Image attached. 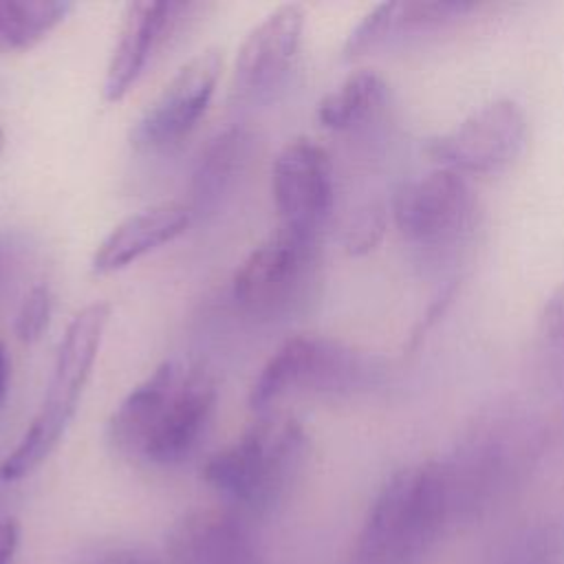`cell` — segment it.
<instances>
[{
    "instance_id": "6da1fadb",
    "label": "cell",
    "mask_w": 564,
    "mask_h": 564,
    "mask_svg": "<svg viewBox=\"0 0 564 564\" xmlns=\"http://www.w3.org/2000/svg\"><path fill=\"white\" fill-rule=\"evenodd\" d=\"M216 397L209 370L165 359L115 405L106 421V441L126 458L159 467L176 465L200 443Z\"/></svg>"
},
{
    "instance_id": "7a4b0ae2",
    "label": "cell",
    "mask_w": 564,
    "mask_h": 564,
    "mask_svg": "<svg viewBox=\"0 0 564 564\" xmlns=\"http://www.w3.org/2000/svg\"><path fill=\"white\" fill-rule=\"evenodd\" d=\"M544 447L546 427L527 405L496 403L478 412L438 460L454 524L480 518L513 494L535 469Z\"/></svg>"
},
{
    "instance_id": "3957f363",
    "label": "cell",
    "mask_w": 564,
    "mask_h": 564,
    "mask_svg": "<svg viewBox=\"0 0 564 564\" xmlns=\"http://www.w3.org/2000/svg\"><path fill=\"white\" fill-rule=\"evenodd\" d=\"M454 524L438 460L403 467L379 489L357 540V564H416Z\"/></svg>"
},
{
    "instance_id": "277c9868",
    "label": "cell",
    "mask_w": 564,
    "mask_h": 564,
    "mask_svg": "<svg viewBox=\"0 0 564 564\" xmlns=\"http://www.w3.org/2000/svg\"><path fill=\"white\" fill-rule=\"evenodd\" d=\"M108 322L110 304L106 302L84 306L68 322L40 408L15 447L0 460L2 482H18L33 474L64 438L90 379Z\"/></svg>"
},
{
    "instance_id": "5b68a950",
    "label": "cell",
    "mask_w": 564,
    "mask_h": 564,
    "mask_svg": "<svg viewBox=\"0 0 564 564\" xmlns=\"http://www.w3.org/2000/svg\"><path fill=\"white\" fill-rule=\"evenodd\" d=\"M306 445V432L295 416L260 412L231 445L205 460L203 480L240 509L264 513L289 491Z\"/></svg>"
},
{
    "instance_id": "8992f818",
    "label": "cell",
    "mask_w": 564,
    "mask_h": 564,
    "mask_svg": "<svg viewBox=\"0 0 564 564\" xmlns=\"http://www.w3.org/2000/svg\"><path fill=\"white\" fill-rule=\"evenodd\" d=\"M386 364L375 352L324 335H293L264 361L249 388V408L269 412L286 394L352 397L375 390Z\"/></svg>"
},
{
    "instance_id": "52a82bcc",
    "label": "cell",
    "mask_w": 564,
    "mask_h": 564,
    "mask_svg": "<svg viewBox=\"0 0 564 564\" xmlns=\"http://www.w3.org/2000/svg\"><path fill=\"white\" fill-rule=\"evenodd\" d=\"M317 260V238L278 227L249 251L231 278L236 304L258 317L286 313L306 293Z\"/></svg>"
},
{
    "instance_id": "ba28073f",
    "label": "cell",
    "mask_w": 564,
    "mask_h": 564,
    "mask_svg": "<svg viewBox=\"0 0 564 564\" xmlns=\"http://www.w3.org/2000/svg\"><path fill=\"white\" fill-rule=\"evenodd\" d=\"M476 194L465 176L449 167L403 183L392 200L394 225L405 240L427 249L452 247L476 223Z\"/></svg>"
},
{
    "instance_id": "9c48e42d",
    "label": "cell",
    "mask_w": 564,
    "mask_h": 564,
    "mask_svg": "<svg viewBox=\"0 0 564 564\" xmlns=\"http://www.w3.org/2000/svg\"><path fill=\"white\" fill-rule=\"evenodd\" d=\"M220 70L218 48H205L189 57L134 121L130 145L139 152H163L178 145L207 112Z\"/></svg>"
},
{
    "instance_id": "30bf717a",
    "label": "cell",
    "mask_w": 564,
    "mask_h": 564,
    "mask_svg": "<svg viewBox=\"0 0 564 564\" xmlns=\"http://www.w3.org/2000/svg\"><path fill=\"white\" fill-rule=\"evenodd\" d=\"M271 194L278 227L317 238L335 200L328 152L308 137L289 139L271 165Z\"/></svg>"
},
{
    "instance_id": "8fae6325",
    "label": "cell",
    "mask_w": 564,
    "mask_h": 564,
    "mask_svg": "<svg viewBox=\"0 0 564 564\" xmlns=\"http://www.w3.org/2000/svg\"><path fill=\"white\" fill-rule=\"evenodd\" d=\"M527 141V119L511 99H496L456 128L430 141V154L456 172H498L513 163Z\"/></svg>"
},
{
    "instance_id": "7c38bea8",
    "label": "cell",
    "mask_w": 564,
    "mask_h": 564,
    "mask_svg": "<svg viewBox=\"0 0 564 564\" xmlns=\"http://www.w3.org/2000/svg\"><path fill=\"white\" fill-rule=\"evenodd\" d=\"M304 24V9L289 2L269 11L247 33L231 77V90L240 101L267 99L284 84L300 53Z\"/></svg>"
},
{
    "instance_id": "4fadbf2b",
    "label": "cell",
    "mask_w": 564,
    "mask_h": 564,
    "mask_svg": "<svg viewBox=\"0 0 564 564\" xmlns=\"http://www.w3.org/2000/svg\"><path fill=\"white\" fill-rule=\"evenodd\" d=\"M189 9V2L145 0L126 4L101 86V95L108 104L121 101L132 90L152 55L170 40Z\"/></svg>"
},
{
    "instance_id": "5bb4252c",
    "label": "cell",
    "mask_w": 564,
    "mask_h": 564,
    "mask_svg": "<svg viewBox=\"0 0 564 564\" xmlns=\"http://www.w3.org/2000/svg\"><path fill=\"white\" fill-rule=\"evenodd\" d=\"M170 564H264L247 527L229 511L196 509L167 533Z\"/></svg>"
},
{
    "instance_id": "9a60e30c",
    "label": "cell",
    "mask_w": 564,
    "mask_h": 564,
    "mask_svg": "<svg viewBox=\"0 0 564 564\" xmlns=\"http://www.w3.org/2000/svg\"><path fill=\"white\" fill-rule=\"evenodd\" d=\"M476 9L469 0H392L372 7L346 35V59L390 46L416 33H427L456 22Z\"/></svg>"
},
{
    "instance_id": "2e32d148",
    "label": "cell",
    "mask_w": 564,
    "mask_h": 564,
    "mask_svg": "<svg viewBox=\"0 0 564 564\" xmlns=\"http://www.w3.org/2000/svg\"><path fill=\"white\" fill-rule=\"evenodd\" d=\"M192 218L189 205L178 200H163L126 216L95 247L90 258L93 273L106 275L134 264L139 258L178 238Z\"/></svg>"
},
{
    "instance_id": "e0dca14e",
    "label": "cell",
    "mask_w": 564,
    "mask_h": 564,
    "mask_svg": "<svg viewBox=\"0 0 564 564\" xmlns=\"http://www.w3.org/2000/svg\"><path fill=\"white\" fill-rule=\"evenodd\" d=\"M253 154V137L242 126L218 130L200 150L189 181V209L194 216L216 212L236 189Z\"/></svg>"
},
{
    "instance_id": "ac0fdd59",
    "label": "cell",
    "mask_w": 564,
    "mask_h": 564,
    "mask_svg": "<svg viewBox=\"0 0 564 564\" xmlns=\"http://www.w3.org/2000/svg\"><path fill=\"white\" fill-rule=\"evenodd\" d=\"M388 99L383 77L370 68L350 73L317 104V121L335 132L355 130L375 119Z\"/></svg>"
},
{
    "instance_id": "d6986e66",
    "label": "cell",
    "mask_w": 564,
    "mask_h": 564,
    "mask_svg": "<svg viewBox=\"0 0 564 564\" xmlns=\"http://www.w3.org/2000/svg\"><path fill=\"white\" fill-rule=\"evenodd\" d=\"M73 9L68 0H0V53L33 48Z\"/></svg>"
},
{
    "instance_id": "ffe728a7",
    "label": "cell",
    "mask_w": 564,
    "mask_h": 564,
    "mask_svg": "<svg viewBox=\"0 0 564 564\" xmlns=\"http://www.w3.org/2000/svg\"><path fill=\"white\" fill-rule=\"evenodd\" d=\"M51 315H53V291L46 282H37L24 293L18 306L15 322H13L18 339L24 344L37 341L46 333L51 324Z\"/></svg>"
},
{
    "instance_id": "44dd1931",
    "label": "cell",
    "mask_w": 564,
    "mask_h": 564,
    "mask_svg": "<svg viewBox=\"0 0 564 564\" xmlns=\"http://www.w3.org/2000/svg\"><path fill=\"white\" fill-rule=\"evenodd\" d=\"M386 229V212L381 205L361 207L348 223L344 249L350 256H364L377 247Z\"/></svg>"
},
{
    "instance_id": "7402d4cb",
    "label": "cell",
    "mask_w": 564,
    "mask_h": 564,
    "mask_svg": "<svg viewBox=\"0 0 564 564\" xmlns=\"http://www.w3.org/2000/svg\"><path fill=\"white\" fill-rule=\"evenodd\" d=\"M29 260V245L22 236L2 231L0 234V297L7 293L9 284L18 278Z\"/></svg>"
},
{
    "instance_id": "603a6c76",
    "label": "cell",
    "mask_w": 564,
    "mask_h": 564,
    "mask_svg": "<svg viewBox=\"0 0 564 564\" xmlns=\"http://www.w3.org/2000/svg\"><path fill=\"white\" fill-rule=\"evenodd\" d=\"M95 564H170L167 557H161L148 549H137V546H123V549H112L97 557Z\"/></svg>"
},
{
    "instance_id": "cb8c5ba5",
    "label": "cell",
    "mask_w": 564,
    "mask_h": 564,
    "mask_svg": "<svg viewBox=\"0 0 564 564\" xmlns=\"http://www.w3.org/2000/svg\"><path fill=\"white\" fill-rule=\"evenodd\" d=\"M542 324L549 335L553 337H564V286H560L544 306Z\"/></svg>"
},
{
    "instance_id": "d4e9b609",
    "label": "cell",
    "mask_w": 564,
    "mask_h": 564,
    "mask_svg": "<svg viewBox=\"0 0 564 564\" xmlns=\"http://www.w3.org/2000/svg\"><path fill=\"white\" fill-rule=\"evenodd\" d=\"M20 540V524L13 518L0 520V564H11Z\"/></svg>"
},
{
    "instance_id": "484cf974",
    "label": "cell",
    "mask_w": 564,
    "mask_h": 564,
    "mask_svg": "<svg viewBox=\"0 0 564 564\" xmlns=\"http://www.w3.org/2000/svg\"><path fill=\"white\" fill-rule=\"evenodd\" d=\"M7 383H9V359H7L4 346L0 344V405L7 394Z\"/></svg>"
},
{
    "instance_id": "4316f807",
    "label": "cell",
    "mask_w": 564,
    "mask_h": 564,
    "mask_svg": "<svg viewBox=\"0 0 564 564\" xmlns=\"http://www.w3.org/2000/svg\"><path fill=\"white\" fill-rule=\"evenodd\" d=\"M4 141H7V137H4V130H2V126H0V154H2V150H4Z\"/></svg>"
}]
</instances>
